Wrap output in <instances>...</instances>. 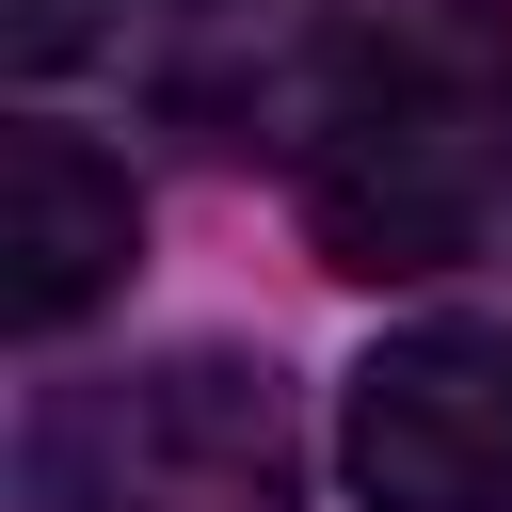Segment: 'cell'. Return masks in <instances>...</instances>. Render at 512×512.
Wrapping results in <instances>:
<instances>
[{
  "label": "cell",
  "mask_w": 512,
  "mask_h": 512,
  "mask_svg": "<svg viewBox=\"0 0 512 512\" xmlns=\"http://www.w3.org/2000/svg\"><path fill=\"white\" fill-rule=\"evenodd\" d=\"M512 208V0H416L352 32L304 96V224L336 272L400 288L480 256Z\"/></svg>",
  "instance_id": "6da1fadb"
},
{
  "label": "cell",
  "mask_w": 512,
  "mask_h": 512,
  "mask_svg": "<svg viewBox=\"0 0 512 512\" xmlns=\"http://www.w3.org/2000/svg\"><path fill=\"white\" fill-rule=\"evenodd\" d=\"M304 448L272 368L240 352H160L112 384H48L16 432V512H288Z\"/></svg>",
  "instance_id": "7a4b0ae2"
},
{
  "label": "cell",
  "mask_w": 512,
  "mask_h": 512,
  "mask_svg": "<svg viewBox=\"0 0 512 512\" xmlns=\"http://www.w3.org/2000/svg\"><path fill=\"white\" fill-rule=\"evenodd\" d=\"M352 496L368 512H512V320H432L352 368Z\"/></svg>",
  "instance_id": "3957f363"
},
{
  "label": "cell",
  "mask_w": 512,
  "mask_h": 512,
  "mask_svg": "<svg viewBox=\"0 0 512 512\" xmlns=\"http://www.w3.org/2000/svg\"><path fill=\"white\" fill-rule=\"evenodd\" d=\"M128 240H144L128 160H96L80 128H16L0 144V304H16V336H64L80 304H112Z\"/></svg>",
  "instance_id": "277c9868"
}]
</instances>
